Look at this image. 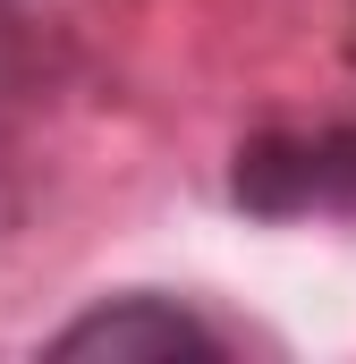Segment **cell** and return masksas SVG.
<instances>
[{
  "label": "cell",
  "instance_id": "obj_1",
  "mask_svg": "<svg viewBox=\"0 0 356 364\" xmlns=\"http://www.w3.org/2000/svg\"><path fill=\"white\" fill-rule=\"evenodd\" d=\"M229 195L255 220H356V119L323 127H255L229 161Z\"/></svg>",
  "mask_w": 356,
  "mask_h": 364
},
{
  "label": "cell",
  "instance_id": "obj_2",
  "mask_svg": "<svg viewBox=\"0 0 356 364\" xmlns=\"http://www.w3.org/2000/svg\"><path fill=\"white\" fill-rule=\"evenodd\" d=\"M51 356H229V331L178 296H119L51 331Z\"/></svg>",
  "mask_w": 356,
  "mask_h": 364
}]
</instances>
